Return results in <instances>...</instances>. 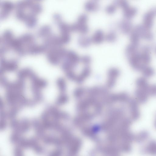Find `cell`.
<instances>
[{"label": "cell", "instance_id": "9", "mask_svg": "<svg viewBox=\"0 0 156 156\" xmlns=\"http://www.w3.org/2000/svg\"><path fill=\"white\" fill-rule=\"evenodd\" d=\"M84 7L86 11L90 12H97L100 8L97 1L95 0H90L87 1L85 4Z\"/></svg>", "mask_w": 156, "mask_h": 156}, {"label": "cell", "instance_id": "22", "mask_svg": "<svg viewBox=\"0 0 156 156\" xmlns=\"http://www.w3.org/2000/svg\"><path fill=\"white\" fill-rule=\"evenodd\" d=\"M66 75L67 78L71 80L75 81L77 76L73 70L66 72Z\"/></svg>", "mask_w": 156, "mask_h": 156}, {"label": "cell", "instance_id": "16", "mask_svg": "<svg viewBox=\"0 0 156 156\" xmlns=\"http://www.w3.org/2000/svg\"><path fill=\"white\" fill-rule=\"evenodd\" d=\"M117 39V34L114 30H111L105 35V40L109 42H114Z\"/></svg>", "mask_w": 156, "mask_h": 156}, {"label": "cell", "instance_id": "18", "mask_svg": "<svg viewBox=\"0 0 156 156\" xmlns=\"http://www.w3.org/2000/svg\"><path fill=\"white\" fill-rule=\"evenodd\" d=\"M112 3L117 7L121 8L123 10L129 6L126 0H114Z\"/></svg>", "mask_w": 156, "mask_h": 156}, {"label": "cell", "instance_id": "4", "mask_svg": "<svg viewBox=\"0 0 156 156\" xmlns=\"http://www.w3.org/2000/svg\"><path fill=\"white\" fill-rule=\"evenodd\" d=\"M118 27L121 32L124 34H127L133 30V25L129 20L126 19L122 20L118 23Z\"/></svg>", "mask_w": 156, "mask_h": 156}, {"label": "cell", "instance_id": "12", "mask_svg": "<svg viewBox=\"0 0 156 156\" xmlns=\"http://www.w3.org/2000/svg\"><path fill=\"white\" fill-rule=\"evenodd\" d=\"M120 74V70L117 68L112 67L108 69L107 74L108 79L116 80Z\"/></svg>", "mask_w": 156, "mask_h": 156}, {"label": "cell", "instance_id": "13", "mask_svg": "<svg viewBox=\"0 0 156 156\" xmlns=\"http://www.w3.org/2000/svg\"><path fill=\"white\" fill-rule=\"evenodd\" d=\"M136 84L138 88L143 90L147 93L149 85L145 77H140L138 78L136 80Z\"/></svg>", "mask_w": 156, "mask_h": 156}, {"label": "cell", "instance_id": "19", "mask_svg": "<svg viewBox=\"0 0 156 156\" xmlns=\"http://www.w3.org/2000/svg\"><path fill=\"white\" fill-rule=\"evenodd\" d=\"M117 7L113 4L107 6L105 8L106 12L109 15L114 14L116 11Z\"/></svg>", "mask_w": 156, "mask_h": 156}, {"label": "cell", "instance_id": "10", "mask_svg": "<svg viewBox=\"0 0 156 156\" xmlns=\"http://www.w3.org/2000/svg\"><path fill=\"white\" fill-rule=\"evenodd\" d=\"M77 42L78 45L83 48L88 47L92 42L91 38L83 34L78 37Z\"/></svg>", "mask_w": 156, "mask_h": 156}, {"label": "cell", "instance_id": "21", "mask_svg": "<svg viewBox=\"0 0 156 156\" xmlns=\"http://www.w3.org/2000/svg\"><path fill=\"white\" fill-rule=\"evenodd\" d=\"M88 19L87 16L86 14H83L79 16L77 22L80 23H87Z\"/></svg>", "mask_w": 156, "mask_h": 156}, {"label": "cell", "instance_id": "24", "mask_svg": "<svg viewBox=\"0 0 156 156\" xmlns=\"http://www.w3.org/2000/svg\"><path fill=\"white\" fill-rule=\"evenodd\" d=\"M96 0V1H97L98 0Z\"/></svg>", "mask_w": 156, "mask_h": 156}, {"label": "cell", "instance_id": "17", "mask_svg": "<svg viewBox=\"0 0 156 156\" xmlns=\"http://www.w3.org/2000/svg\"><path fill=\"white\" fill-rule=\"evenodd\" d=\"M145 77L148 78L152 76L154 73V69L151 67L145 66L141 70Z\"/></svg>", "mask_w": 156, "mask_h": 156}, {"label": "cell", "instance_id": "20", "mask_svg": "<svg viewBox=\"0 0 156 156\" xmlns=\"http://www.w3.org/2000/svg\"><path fill=\"white\" fill-rule=\"evenodd\" d=\"M80 61L84 65L88 66L91 62V58L88 55H84L80 58Z\"/></svg>", "mask_w": 156, "mask_h": 156}, {"label": "cell", "instance_id": "6", "mask_svg": "<svg viewBox=\"0 0 156 156\" xmlns=\"http://www.w3.org/2000/svg\"><path fill=\"white\" fill-rule=\"evenodd\" d=\"M70 27L71 31L78 32L82 34L85 35L89 31V28L87 23L76 22L71 25Z\"/></svg>", "mask_w": 156, "mask_h": 156}, {"label": "cell", "instance_id": "23", "mask_svg": "<svg viewBox=\"0 0 156 156\" xmlns=\"http://www.w3.org/2000/svg\"><path fill=\"white\" fill-rule=\"evenodd\" d=\"M148 93L149 95H156V84L149 85L148 89Z\"/></svg>", "mask_w": 156, "mask_h": 156}, {"label": "cell", "instance_id": "8", "mask_svg": "<svg viewBox=\"0 0 156 156\" xmlns=\"http://www.w3.org/2000/svg\"><path fill=\"white\" fill-rule=\"evenodd\" d=\"M91 38L93 43L99 44L105 40V35L103 31L99 29L96 31Z\"/></svg>", "mask_w": 156, "mask_h": 156}, {"label": "cell", "instance_id": "2", "mask_svg": "<svg viewBox=\"0 0 156 156\" xmlns=\"http://www.w3.org/2000/svg\"><path fill=\"white\" fill-rule=\"evenodd\" d=\"M156 16V8H154L147 12L143 17V25L150 30L152 27L154 20Z\"/></svg>", "mask_w": 156, "mask_h": 156}, {"label": "cell", "instance_id": "25", "mask_svg": "<svg viewBox=\"0 0 156 156\" xmlns=\"http://www.w3.org/2000/svg\"></svg>", "mask_w": 156, "mask_h": 156}, {"label": "cell", "instance_id": "15", "mask_svg": "<svg viewBox=\"0 0 156 156\" xmlns=\"http://www.w3.org/2000/svg\"><path fill=\"white\" fill-rule=\"evenodd\" d=\"M140 37L134 29L130 33V39L131 44L138 46Z\"/></svg>", "mask_w": 156, "mask_h": 156}, {"label": "cell", "instance_id": "7", "mask_svg": "<svg viewBox=\"0 0 156 156\" xmlns=\"http://www.w3.org/2000/svg\"><path fill=\"white\" fill-rule=\"evenodd\" d=\"M91 73V70L88 66L85 67L80 74L77 75L75 81L78 83H82Z\"/></svg>", "mask_w": 156, "mask_h": 156}, {"label": "cell", "instance_id": "1", "mask_svg": "<svg viewBox=\"0 0 156 156\" xmlns=\"http://www.w3.org/2000/svg\"><path fill=\"white\" fill-rule=\"evenodd\" d=\"M130 64L134 69L141 71L147 65L143 63L141 53L137 51L127 56Z\"/></svg>", "mask_w": 156, "mask_h": 156}, {"label": "cell", "instance_id": "11", "mask_svg": "<svg viewBox=\"0 0 156 156\" xmlns=\"http://www.w3.org/2000/svg\"><path fill=\"white\" fill-rule=\"evenodd\" d=\"M137 12V8L129 6L123 10V16L125 19L129 20L133 18Z\"/></svg>", "mask_w": 156, "mask_h": 156}, {"label": "cell", "instance_id": "3", "mask_svg": "<svg viewBox=\"0 0 156 156\" xmlns=\"http://www.w3.org/2000/svg\"><path fill=\"white\" fill-rule=\"evenodd\" d=\"M134 29L137 33L140 38L150 40L153 37V34L150 30L146 28L143 25H137Z\"/></svg>", "mask_w": 156, "mask_h": 156}, {"label": "cell", "instance_id": "5", "mask_svg": "<svg viewBox=\"0 0 156 156\" xmlns=\"http://www.w3.org/2000/svg\"><path fill=\"white\" fill-rule=\"evenodd\" d=\"M66 61L69 62L75 68L80 61V58L77 54L73 51H67L65 57Z\"/></svg>", "mask_w": 156, "mask_h": 156}, {"label": "cell", "instance_id": "14", "mask_svg": "<svg viewBox=\"0 0 156 156\" xmlns=\"http://www.w3.org/2000/svg\"><path fill=\"white\" fill-rule=\"evenodd\" d=\"M149 52V49L146 47L144 48L143 52L141 53L142 61L146 65L149 64L151 61V57Z\"/></svg>", "mask_w": 156, "mask_h": 156}]
</instances>
